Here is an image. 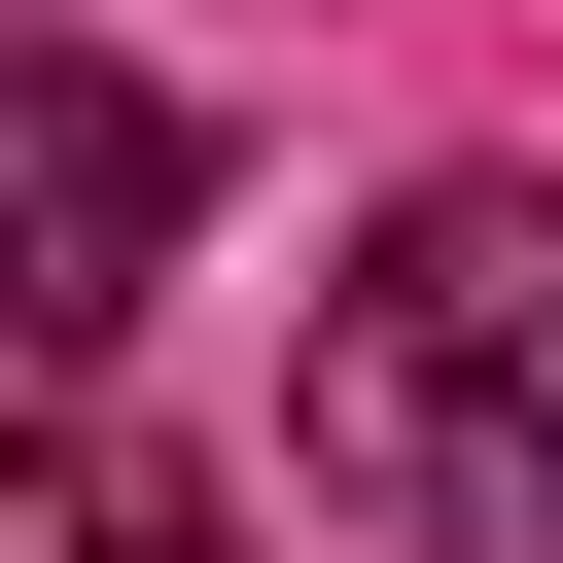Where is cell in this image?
I'll use <instances>...</instances> for the list:
<instances>
[{
  "instance_id": "6da1fadb",
  "label": "cell",
  "mask_w": 563,
  "mask_h": 563,
  "mask_svg": "<svg viewBox=\"0 0 563 563\" xmlns=\"http://www.w3.org/2000/svg\"><path fill=\"white\" fill-rule=\"evenodd\" d=\"M282 457L422 563H528L563 528V176H387V246L317 282V387Z\"/></svg>"
},
{
  "instance_id": "7a4b0ae2",
  "label": "cell",
  "mask_w": 563,
  "mask_h": 563,
  "mask_svg": "<svg viewBox=\"0 0 563 563\" xmlns=\"http://www.w3.org/2000/svg\"><path fill=\"white\" fill-rule=\"evenodd\" d=\"M0 176H35V246H0V317L106 387L141 352V282H176V106L106 70V35H0Z\"/></svg>"
},
{
  "instance_id": "3957f363",
  "label": "cell",
  "mask_w": 563,
  "mask_h": 563,
  "mask_svg": "<svg viewBox=\"0 0 563 563\" xmlns=\"http://www.w3.org/2000/svg\"><path fill=\"white\" fill-rule=\"evenodd\" d=\"M35 563H246V528H211V457H141V422H70V457H35Z\"/></svg>"
}]
</instances>
